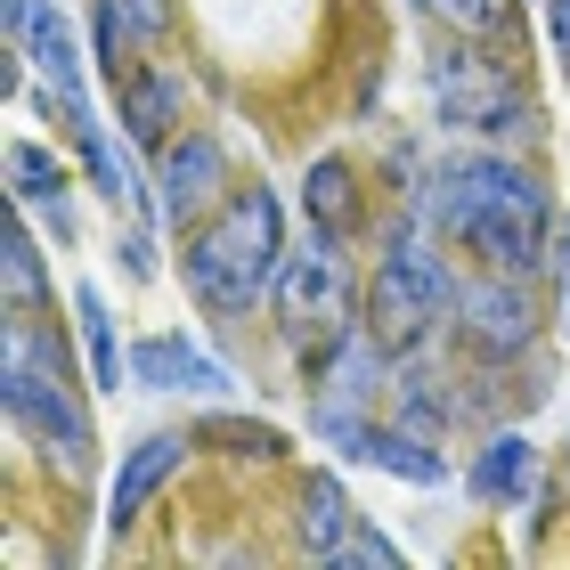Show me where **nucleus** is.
Wrapping results in <instances>:
<instances>
[{"label": "nucleus", "instance_id": "obj_1", "mask_svg": "<svg viewBox=\"0 0 570 570\" xmlns=\"http://www.w3.org/2000/svg\"><path fill=\"white\" fill-rule=\"evenodd\" d=\"M424 213L449 245L481 253V269L530 277L554 245V204L530 171H513L505 155H449L424 188Z\"/></svg>", "mask_w": 570, "mask_h": 570}, {"label": "nucleus", "instance_id": "obj_2", "mask_svg": "<svg viewBox=\"0 0 570 570\" xmlns=\"http://www.w3.org/2000/svg\"><path fill=\"white\" fill-rule=\"evenodd\" d=\"M285 269V213L269 188H228L220 213L188 228V294L220 318L253 309Z\"/></svg>", "mask_w": 570, "mask_h": 570}, {"label": "nucleus", "instance_id": "obj_3", "mask_svg": "<svg viewBox=\"0 0 570 570\" xmlns=\"http://www.w3.org/2000/svg\"><path fill=\"white\" fill-rule=\"evenodd\" d=\"M0 400H9V416L41 440L49 456L66 464V473H90V416H82V400H73V383H66V351H58V334H41V326H9V343H0Z\"/></svg>", "mask_w": 570, "mask_h": 570}, {"label": "nucleus", "instance_id": "obj_4", "mask_svg": "<svg viewBox=\"0 0 570 570\" xmlns=\"http://www.w3.org/2000/svg\"><path fill=\"white\" fill-rule=\"evenodd\" d=\"M464 294H456V277H449V262H440L432 245H416V237H400L392 253H383V269H375V294H367V309H375V334H383V351H416L424 334L449 318Z\"/></svg>", "mask_w": 570, "mask_h": 570}, {"label": "nucleus", "instance_id": "obj_5", "mask_svg": "<svg viewBox=\"0 0 570 570\" xmlns=\"http://www.w3.org/2000/svg\"><path fill=\"white\" fill-rule=\"evenodd\" d=\"M343 302H351V269H343V237H309L302 253H285L277 269V318L294 343H309V334L343 326Z\"/></svg>", "mask_w": 570, "mask_h": 570}, {"label": "nucleus", "instance_id": "obj_6", "mask_svg": "<svg viewBox=\"0 0 570 570\" xmlns=\"http://www.w3.org/2000/svg\"><path fill=\"white\" fill-rule=\"evenodd\" d=\"M220 188H228V155L213 131H188V139L171 131V147H155V213H164V228L204 220V204Z\"/></svg>", "mask_w": 570, "mask_h": 570}, {"label": "nucleus", "instance_id": "obj_7", "mask_svg": "<svg viewBox=\"0 0 570 570\" xmlns=\"http://www.w3.org/2000/svg\"><path fill=\"white\" fill-rule=\"evenodd\" d=\"M464 334L489 351V358H505V351H522L530 343V294H522V277H505V269H489L473 294H464Z\"/></svg>", "mask_w": 570, "mask_h": 570}, {"label": "nucleus", "instance_id": "obj_8", "mask_svg": "<svg viewBox=\"0 0 570 570\" xmlns=\"http://www.w3.org/2000/svg\"><path fill=\"white\" fill-rule=\"evenodd\" d=\"M179 464H188V440H179V432H147V440H139V449H131V456H122V473H115V498H107V522H115V530H131V522H139V513L155 505V489H164V481L179 473Z\"/></svg>", "mask_w": 570, "mask_h": 570}, {"label": "nucleus", "instance_id": "obj_9", "mask_svg": "<svg viewBox=\"0 0 570 570\" xmlns=\"http://www.w3.org/2000/svg\"><path fill=\"white\" fill-rule=\"evenodd\" d=\"M131 383H147V392H220L228 375L188 334H147V343H131Z\"/></svg>", "mask_w": 570, "mask_h": 570}, {"label": "nucleus", "instance_id": "obj_10", "mask_svg": "<svg viewBox=\"0 0 570 570\" xmlns=\"http://www.w3.org/2000/svg\"><path fill=\"white\" fill-rule=\"evenodd\" d=\"M440 107H449V122H473V131H513V122H530L522 98H513L498 73H481V66L440 73Z\"/></svg>", "mask_w": 570, "mask_h": 570}, {"label": "nucleus", "instance_id": "obj_11", "mask_svg": "<svg viewBox=\"0 0 570 570\" xmlns=\"http://www.w3.org/2000/svg\"><path fill=\"white\" fill-rule=\"evenodd\" d=\"M24 58H33V73L66 98V115H82V107H90V90H82V58H73V33H66V17H58V0H41V9H33Z\"/></svg>", "mask_w": 570, "mask_h": 570}, {"label": "nucleus", "instance_id": "obj_12", "mask_svg": "<svg viewBox=\"0 0 570 570\" xmlns=\"http://www.w3.org/2000/svg\"><path fill=\"white\" fill-rule=\"evenodd\" d=\"M9 196L24 204V213H49L73 237V220H66V164L49 147H33V139H9Z\"/></svg>", "mask_w": 570, "mask_h": 570}, {"label": "nucleus", "instance_id": "obj_13", "mask_svg": "<svg viewBox=\"0 0 570 570\" xmlns=\"http://www.w3.org/2000/svg\"><path fill=\"white\" fill-rule=\"evenodd\" d=\"M171 122H179V90L164 73H131V82H122V139L131 147H171Z\"/></svg>", "mask_w": 570, "mask_h": 570}, {"label": "nucleus", "instance_id": "obj_14", "mask_svg": "<svg viewBox=\"0 0 570 570\" xmlns=\"http://www.w3.org/2000/svg\"><path fill=\"white\" fill-rule=\"evenodd\" d=\"M351 522H358V513H351V498H343V481H334V473H318L302 489V554L334 562V547L351 538Z\"/></svg>", "mask_w": 570, "mask_h": 570}, {"label": "nucleus", "instance_id": "obj_15", "mask_svg": "<svg viewBox=\"0 0 570 570\" xmlns=\"http://www.w3.org/2000/svg\"><path fill=\"white\" fill-rule=\"evenodd\" d=\"M0 285H9V309H17V318H33V309L49 302V269H41L33 228H24V204H17V220H9V245H0Z\"/></svg>", "mask_w": 570, "mask_h": 570}, {"label": "nucleus", "instance_id": "obj_16", "mask_svg": "<svg viewBox=\"0 0 570 570\" xmlns=\"http://www.w3.org/2000/svg\"><path fill=\"white\" fill-rule=\"evenodd\" d=\"M302 204H309V228H326V237H351L358 204H351V164H343V155H318V164L302 171Z\"/></svg>", "mask_w": 570, "mask_h": 570}, {"label": "nucleus", "instance_id": "obj_17", "mask_svg": "<svg viewBox=\"0 0 570 570\" xmlns=\"http://www.w3.org/2000/svg\"><path fill=\"white\" fill-rule=\"evenodd\" d=\"M164 24L171 0H107L98 9V58L115 66V82H122V41H164Z\"/></svg>", "mask_w": 570, "mask_h": 570}, {"label": "nucleus", "instance_id": "obj_18", "mask_svg": "<svg viewBox=\"0 0 570 570\" xmlns=\"http://www.w3.org/2000/svg\"><path fill=\"white\" fill-rule=\"evenodd\" d=\"M73 326H82V351H90V383L98 392H122V343H115V318H107V294H98V285L73 294Z\"/></svg>", "mask_w": 570, "mask_h": 570}, {"label": "nucleus", "instance_id": "obj_19", "mask_svg": "<svg viewBox=\"0 0 570 570\" xmlns=\"http://www.w3.org/2000/svg\"><path fill=\"white\" fill-rule=\"evenodd\" d=\"M530 440L522 432H498V440H489V449H481V464H473V498H489V505H505V498H522V489H530Z\"/></svg>", "mask_w": 570, "mask_h": 570}, {"label": "nucleus", "instance_id": "obj_20", "mask_svg": "<svg viewBox=\"0 0 570 570\" xmlns=\"http://www.w3.org/2000/svg\"><path fill=\"white\" fill-rule=\"evenodd\" d=\"M73 147H82V164H90V179H98V196H115V204H131V196H139V179H131V164H122V147L107 139V122H98L90 107L73 115Z\"/></svg>", "mask_w": 570, "mask_h": 570}, {"label": "nucleus", "instance_id": "obj_21", "mask_svg": "<svg viewBox=\"0 0 570 570\" xmlns=\"http://www.w3.org/2000/svg\"><path fill=\"white\" fill-rule=\"evenodd\" d=\"M204 440H228V456H277V449H285L269 424H237V416H213V424H204Z\"/></svg>", "mask_w": 570, "mask_h": 570}, {"label": "nucleus", "instance_id": "obj_22", "mask_svg": "<svg viewBox=\"0 0 570 570\" xmlns=\"http://www.w3.org/2000/svg\"><path fill=\"white\" fill-rule=\"evenodd\" d=\"M424 17L456 24V33H489V24H505V0H424Z\"/></svg>", "mask_w": 570, "mask_h": 570}, {"label": "nucleus", "instance_id": "obj_23", "mask_svg": "<svg viewBox=\"0 0 570 570\" xmlns=\"http://www.w3.org/2000/svg\"><path fill=\"white\" fill-rule=\"evenodd\" d=\"M334 562H367V570H392V562H400V547H392L383 530H358V522H351V538L334 547Z\"/></svg>", "mask_w": 570, "mask_h": 570}, {"label": "nucleus", "instance_id": "obj_24", "mask_svg": "<svg viewBox=\"0 0 570 570\" xmlns=\"http://www.w3.org/2000/svg\"><path fill=\"white\" fill-rule=\"evenodd\" d=\"M554 269H562V334H570V220H554Z\"/></svg>", "mask_w": 570, "mask_h": 570}, {"label": "nucleus", "instance_id": "obj_25", "mask_svg": "<svg viewBox=\"0 0 570 570\" xmlns=\"http://www.w3.org/2000/svg\"><path fill=\"white\" fill-rule=\"evenodd\" d=\"M554 41H562V66H570V0H554Z\"/></svg>", "mask_w": 570, "mask_h": 570}]
</instances>
